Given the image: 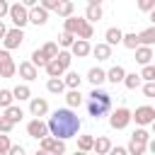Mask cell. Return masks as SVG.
<instances>
[{
	"mask_svg": "<svg viewBox=\"0 0 155 155\" xmlns=\"http://www.w3.org/2000/svg\"><path fill=\"white\" fill-rule=\"evenodd\" d=\"M80 126H82V121H80V116L75 114L73 107L56 109V111L48 116V131H51V136L63 138V140L75 138L78 131H80Z\"/></svg>",
	"mask_w": 155,
	"mask_h": 155,
	"instance_id": "cell-1",
	"label": "cell"
},
{
	"mask_svg": "<svg viewBox=\"0 0 155 155\" xmlns=\"http://www.w3.org/2000/svg\"><path fill=\"white\" fill-rule=\"evenodd\" d=\"M87 111L92 119H102L109 109H111V94L102 87H92V92L87 94Z\"/></svg>",
	"mask_w": 155,
	"mask_h": 155,
	"instance_id": "cell-2",
	"label": "cell"
},
{
	"mask_svg": "<svg viewBox=\"0 0 155 155\" xmlns=\"http://www.w3.org/2000/svg\"><path fill=\"white\" fill-rule=\"evenodd\" d=\"M131 121H133V111H131V109H126V107L114 109V111H111V116H109V126H111L114 131H124Z\"/></svg>",
	"mask_w": 155,
	"mask_h": 155,
	"instance_id": "cell-3",
	"label": "cell"
},
{
	"mask_svg": "<svg viewBox=\"0 0 155 155\" xmlns=\"http://www.w3.org/2000/svg\"><path fill=\"white\" fill-rule=\"evenodd\" d=\"M10 22L15 24V27H27L29 24V7L24 5V2H15V5H10Z\"/></svg>",
	"mask_w": 155,
	"mask_h": 155,
	"instance_id": "cell-4",
	"label": "cell"
},
{
	"mask_svg": "<svg viewBox=\"0 0 155 155\" xmlns=\"http://www.w3.org/2000/svg\"><path fill=\"white\" fill-rule=\"evenodd\" d=\"M27 133L31 136V138H36V140H41V138H46L51 131H48V121H44V119H39V116H34L29 124H27Z\"/></svg>",
	"mask_w": 155,
	"mask_h": 155,
	"instance_id": "cell-5",
	"label": "cell"
},
{
	"mask_svg": "<svg viewBox=\"0 0 155 155\" xmlns=\"http://www.w3.org/2000/svg\"><path fill=\"white\" fill-rule=\"evenodd\" d=\"M133 121H136V126H150V124L155 121V107H150V104L136 107V111H133Z\"/></svg>",
	"mask_w": 155,
	"mask_h": 155,
	"instance_id": "cell-6",
	"label": "cell"
},
{
	"mask_svg": "<svg viewBox=\"0 0 155 155\" xmlns=\"http://www.w3.org/2000/svg\"><path fill=\"white\" fill-rule=\"evenodd\" d=\"M22 41H24V31H22V27H12V29H7L5 39H2V46L10 48V51H15V48L22 46Z\"/></svg>",
	"mask_w": 155,
	"mask_h": 155,
	"instance_id": "cell-7",
	"label": "cell"
},
{
	"mask_svg": "<svg viewBox=\"0 0 155 155\" xmlns=\"http://www.w3.org/2000/svg\"><path fill=\"white\" fill-rule=\"evenodd\" d=\"M29 22L36 24V27H44V24L48 22V10H46L41 2L34 5V7H29Z\"/></svg>",
	"mask_w": 155,
	"mask_h": 155,
	"instance_id": "cell-8",
	"label": "cell"
},
{
	"mask_svg": "<svg viewBox=\"0 0 155 155\" xmlns=\"http://www.w3.org/2000/svg\"><path fill=\"white\" fill-rule=\"evenodd\" d=\"M17 73H19V78H22L24 82H31V80L39 78V68H36L31 61H22V63L17 65Z\"/></svg>",
	"mask_w": 155,
	"mask_h": 155,
	"instance_id": "cell-9",
	"label": "cell"
},
{
	"mask_svg": "<svg viewBox=\"0 0 155 155\" xmlns=\"http://www.w3.org/2000/svg\"><path fill=\"white\" fill-rule=\"evenodd\" d=\"M70 53L75 56V58H87L90 53H92V46H90V39H75V44L70 46Z\"/></svg>",
	"mask_w": 155,
	"mask_h": 155,
	"instance_id": "cell-10",
	"label": "cell"
},
{
	"mask_svg": "<svg viewBox=\"0 0 155 155\" xmlns=\"http://www.w3.org/2000/svg\"><path fill=\"white\" fill-rule=\"evenodd\" d=\"M29 111H31V116H46L48 114V102L44 99V97H31L29 99Z\"/></svg>",
	"mask_w": 155,
	"mask_h": 155,
	"instance_id": "cell-11",
	"label": "cell"
},
{
	"mask_svg": "<svg viewBox=\"0 0 155 155\" xmlns=\"http://www.w3.org/2000/svg\"><path fill=\"white\" fill-rule=\"evenodd\" d=\"M92 56H94L97 61H109V58H111V46H109L107 41H99V44L92 46Z\"/></svg>",
	"mask_w": 155,
	"mask_h": 155,
	"instance_id": "cell-12",
	"label": "cell"
},
{
	"mask_svg": "<svg viewBox=\"0 0 155 155\" xmlns=\"http://www.w3.org/2000/svg\"><path fill=\"white\" fill-rule=\"evenodd\" d=\"M124 78H126L124 65H111V68L107 70V80H109L111 85H124Z\"/></svg>",
	"mask_w": 155,
	"mask_h": 155,
	"instance_id": "cell-13",
	"label": "cell"
},
{
	"mask_svg": "<svg viewBox=\"0 0 155 155\" xmlns=\"http://www.w3.org/2000/svg\"><path fill=\"white\" fill-rule=\"evenodd\" d=\"M104 41H107L109 46H119V44L124 41V31H121L119 27H109V29L104 31Z\"/></svg>",
	"mask_w": 155,
	"mask_h": 155,
	"instance_id": "cell-14",
	"label": "cell"
},
{
	"mask_svg": "<svg viewBox=\"0 0 155 155\" xmlns=\"http://www.w3.org/2000/svg\"><path fill=\"white\" fill-rule=\"evenodd\" d=\"M153 61V46H145V44H140L138 48H136V63H140V65H148Z\"/></svg>",
	"mask_w": 155,
	"mask_h": 155,
	"instance_id": "cell-15",
	"label": "cell"
},
{
	"mask_svg": "<svg viewBox=\"0 0 155 155\" xmlns=\"http://www.w3.org/2000/svg\"><path fill=\"white\" fill-rule=\"evenodd\" d=\"M87 80L92 82V87H99L102 82H107V70H102V68H90L87 70Z\"/></svg>",
	"mask_w": 155,
	"mask_h": 155,
	"instance_id": "cell-16",
	"label": "cell"
},
{
	"mask_svg": "<svg viewBox=\"0 0 155 155\" xmlns=\"http://www.w3.org/2000/svg\"><path fill=\"white\" fill-rule=\"evenodd\" d=\"M46 90H48L51 94H63L68 87H65V80H63V78H48V80H46Z\"/></svg>",
	"mask_w": 155,
	"mask_h": 155,
	"instance_id": "cell-17",
	"label": "cell"
},
{
	"mask_svg": "<svg viewBox=\"0 0 155 155\" xmlns=\"http://www.w3.org/2000/svg\"><path fill=\"white\" fill-rule=\"evenodd\" d=\"M82 22H85V17H75V15H70V17H65V22H63V29H65V31H73V34L78 36V31H80Z\"/></svg>",
	"mask_w": 155,
	"mask_h": 155,
	"instance_id": "cell-18",
	"label": "cell"
},
{
	"mask_svg": "<svg viewBox=\"0 0 155 155\" xmlns=\"http://www.w3.org/2000/svg\"><path fill=\"white\" fill-rule=\"evenodd\" d=\"M65 104H68V107H73V109H78V107L82 104V94H80V87H70V90L65 92Z\"/></svg>",
	"mask_w": 155,
	"mask_h": 155,
	"instance_id": "cell-19",
	"label": "cell"
},
{
	"mask_svg": "<svg viewBox=\"0 0 155 155\" xmlns=\"http://www.w3.org/2000/svg\"><path fill=\"white\" fill-rule=\"evenodd\" d=\"M44 70H46V75H48V78H63V73H65V68H63L56 58H51V61L46 63V68H44Z\"/></svg>",
	"mask_w": 155,
	"mask_h": 155,
	"instance_id": "cell-20",
	"label": "cell"
},
{
	"mask_svg": "<svg viewBox=\"0 0 155 155\" xmlns=\"http://www.w3.org/2000/svg\"><path fill=\"white\" fill-rule=\"evenodd\" d=\"M63 80H65V87H68V90H70V87H80V82H82L80 73H78V70H70V68L63 73Z\"/></svg>",
	"mask_w": 155,
	"mask_h": 155,
	"instance_id": "cell-21",
	"label": "cell"
},
{
	"mask_svg": "<svg viewBox=\"0 0 155 155\" xmlns=\"http://www.w3.org/2000/svg\"><path fill=\"white\" fill-rule=\"evenodd\" d=\"M140 85H143L140 73H126V78H124V87L126 90H138Z\"/></svg>",
	"mask_w": 155,
	"mask_h": 155,
	"instance_id": "cell-22",
	"label": "cell"
},
{
	"mask_svg": "<svg viewBox=\"0 0 155 155\" xmlns=\"http://www.w3.org/2000/svg\"><path fill=\"white\" fill-rule=\"evenodd\" d=\"M29 61H31V63H34L36 68H46V63H48L51 58H48V56L44 53V48H34V51H31V58H29Z\"/></svg>",
	"mask_w": 155,
	"mask_h": 155,
	"instance_id": "cell-23",
	"label": "cell"
},
{
	"mask_svg": "<svg viewBox=\"0 0 155 155\" xmlns=\"http://www.w3.org/2000/svg\"><path fill=\"white\" fill-rule=\"evenodd\" d=\"M78 150L80 153H90V150H94V136H78Z\"/></svg>",
	"mask_w": 155,
	"mask_h": 155,
	"instance_id": "cell-24",
	"label": "cell"
},
{
	"mask_svg": "<svg viewBox=\"0 0 155 155\" xmlns=\"http://www.w3.org/2000/svg\"><path fill=\"white\" fill-rule=\"evenodd\" d=\"M109 150H111V140H109L107 136L94 138V153H97V155H107Z\"/></svg>",
	"mask_w": 155,
	"mask_h": 155,
	"instance_id": "cell-25",
	"label": "cell"
},
{
	"mask_svg": "<svg viewBox=\"0 0 155 155\" xmlns=\"http://www.w3.org/2000/svg\"><path fill=\"white\" fill-rule=\"evenodd\" d=\"M121 46H126V48L136 51V48L140 46V36H138L136 31H128V34H124V41H121Z\"/></svg>",
	"mask_w": 155,
	"mask_h": 155,
	"instance_id": "cell-26",
	"label": "cell"
},
{
	"mask_svg": "<svg viewBox=\"0 0 155 155\" xmlns=\"http://www.w3.org/2000/svg\"><path fill=\"white\" fill-rule=\"evenodd\" d=\"M12 92H15V99H17V102H27V99H31V90H29V85H27V82L17 85Z\"/></svg>",
	"mask_w": 155,
	"mask_h": 155,
	"instance_id": "cell-27",
	"label": "cell"
},
{
	"mask_svg": "<svg viewBox=\"0 0 155 155\" xmlns=\"http://www.w3.org/2000/svg\"><path fill=\"white\" fill-rule=\"evenodd\" d=\"M73 12H75V5H73V0H61V5H58V10H56V15L65 19V17H70Z\"/></svg>",
	"mask_w": 155,
	"mask_h": 155,
	"instance_id": "cell-28",
	"label": "cell"
},
{
	"mask_svg": "<svg viewBox=\"0 0 155 155\" xmlns=\"http://www.w3.org/2000/svg\"><path fill=\"white\" fill-rule=\"evenodd\" d=\"M5 116H7L10 121L19 124V121H22V116H24V111H22V107H17V104H10V107L5 109Z\"/></svg>",
	"mask_w": 155,
	"mask_h": 155,
	"instance_id": "cell-29",
	"label": "cell"
},
{
	"mask_svg": "<svg viewBox=\"0 0 155 155\" xmlns=\"http://www.w3.org/2000/svg\"><path fill=\"white\" fill-rule=\"evenodd\" d=\"M102 5H87V10H85V17L90 19V22H99L102 19Z\"/></svg>",
	"mask_w": 155,
	"mask_h": 155,
	"instance_id": "cell-30",
	"label": "cell"
},
{
	"mask_svg": "<svg viewBox=\"0 0 155 155\" xmlns=\"http://www.w3.org/2000/svg\"><path fill=\"white\" fill-rule=\"evenodd\" d=\"M138 36H140V44H145V46H155V24L148 27V29H143Z\"/></svg>",
	"mask_w": 155,
	"mask_h": 155,
	"instance_id": "cell-31",
	"label": "cell"
},
{
	"mask_svg": "<svg viewBox=\"0 0 155 155\" xmlns=\"http://www.w3.org/2000/svg\"><path fill=\"white\" fill-rule=\"evenodd\" d=\"M75 39H78V36H75L73 31H65V29H63V34L58 36V46H61V48H70V46L75 44Z\"/></svg>",
	"mask_w": 155,
	"mask_h": 155,
	"instance_id": "cell-32",
	"label": "cell"
},
{
	"mask_svg": "<svg viewBox=\"0 0 155 155\" xmlns=\"http://www.w3.org/2000/svg\"><path fill=\"white\" fill-rule=\"evenodd\" d=\"M73 58H75V56H73V53H70L68 48H61V51H58V56H56V61H58V63H61V65H63L65 70L70 68V63H73Z\"/></svg>",
	"mask_w": 155,
	"mask_h": 155,
	"instance_id": "cell-33",
	"label": "cell"
},
{
	"mask_svg": "<svg viewBox=\"0 0 155 155\" xmlns=\"http://www.w3.org/2000/svg\"><path fill=\"white\" fill-rule=\"evenodd\" d=\"M78 36H80V39H92V36H94V27H92V22H90L87 17H85V22H82Z\"/></svg>",
	"mask_w": 155,
	"mask_h": 155,
	"instance_id": "cell-34",
	"label": "cell"
},
{
	"mask_svg": "<svg viewBox=\"0 0 155 155\" xmlns=\"http://www.w3.org/2000/svg\"><path fill=\"white\" fill-rule=\"evenodd\" d=\"M131 140H138V143H145V145H148V140H150V133L145 131V126H138V128L133 131Z\"/></svg>",
	"mask_w": 155,
	"mask_h": 155,
	"instance_id": "cell-35",
	"label": "cell"
},
{
	"mask_svg": "<svg viewBox=\"0 0 155 155\" xmlns=\"http://www.w3.org/2000/svg\"><path fill=\"white\" fill-rule=\"evenodd\" d=\"M126 148H128V155H143V153L148 150V145H145V143H138V140H131Z\"/></svg>",
	"mask_w": 155,
	"mask_h": 155,
	"instance_id": "cell-36",
	"label": "cell"
},
{
	"mask_svg": "<svg viewBox=\"0 0 155 155\" xmlns=\"http://www.w3.org/2000/svg\"><path fill=\"white\" fill-rule=\"evenodd\" d=\"M15 73H17V63H15V61L0 65V78H15Z\"/></svg>",
	"mask_w": 155,
	"mask_h": 155,
	"instance_id": "cell-37",
	"label": "cell"
},
{
	"mask_svg": "<svg viewBox=\"0 0 155 155\" xmlns=\"http://www.w3.org/2000/svg\"><path fill=\"white\" fill-rule=\"evenodd\" d=\"M12 102H15V92H12V90H0V107L7 109Z\"/></svg>",
	"mask_w": 155,
	"mask_h": 155,
	"instance_id": "cell-38",
	"label": "cell"
},
{
	"mask_svg": "<svg viewBox=\"0 0 155 155\" xmlns=\"http://www.w3.org/2000/svg\"><path fill=\"white\" fill-rule=\"evenodd\" d=\"M10 148H12V143H10V136L0 131V155H10Z\"/></svg>",
	"mask_w": 155,
	"mask_h": 155,
	"instance_id": "cell-39",
	"label": "cell"
},
{
	"mask_svg": "<svg viewBox=\"0 0 155 155\" xmlns=\"http://www.w3.org/2000/svg\"><path fill=\"white\" fill-rule=\"evenodd\" d=\"M41 48H44V53H46L48 58H56V56H58V44H56V41H48V44H44Z\"/></svg>",
	"mask_w": 155,
	"mask_h": 155,
	"instance_id": "cell-40",
	"label": "cell"
},
{
	"mask_svg": "<svg viewBox=\"0 0 155 155\" xmlns=\"http://www.w3.org/2000/svg\"><path fill=\"white\" fill-rule=\"evenodd\" d=\"M140 78H143V82H145V80H155V65H153V63L143 65V70H140Z\"/></svg>",
	"mask_w": 155,
	"mask_h": 155,
	"instance_id": "cell-41",
	"label": "cell"
},
{
	"mask_svg": "<svg viewBox=\"0 0 155 155\" xmlns=\"http://www.w3.org/2000/svg\"><path fill=\"white\" fill-rule=\"evenodd\" d=\"M15 126H17V124H15V121H10V119H7L5 114L0 116V131H2V133H10V131H12Z\"/></svg>",
	"mask_w": 155,
	"mask_h": 155,
	"instance_id": "cell-42",
	"label": "cell"
},
{
	"mask_svg": "<svg viewBox=\"0 0 155 155\" xmlns=\"http://www.w3.org/2000/svg\"><path fill=\"white\" fill-rule=\"evenodd\" d=\"M143 94L150 97V99H155V80H145L143 82Z\"/></svg>",
	"mask_w": 155,
	"mask_h": 155,
	"instance_id": "cell-43",
	"label": "cell"
},
{
	"mask_svg": "<svg viewBox=\"0 0 155 155\" xmlns=\"http://www.w3.org/2000/svg\"><path fill=\"white\" fill-rule=\"evenodd\" d=\"M155 7V0H138V10L140 12H150Z\"/></svg>",
	"mask_w": 155,
	"mask_h": 155,
	"instance_id": "cell-44",
	"label": "cell"
},
{
	"mask_svg": "<svg viewBox=\"0 0 155 155\" xmlns=\"http://www.w3.org/2000/svg\"><path fill=\"white\" fill-rule=\"evenodd\" d=\"M39 2H41L48 12H56V10H58V5H61V0H39Z\"/></svg>",
	"mask_w": 155,
	"mask_h": 155,
	"instance_id": "cell-45",
	"label": "cell"
},
{
	"mask_svg": "<svg viewBox=\"0 0 155 155\" xmlns=\"http://www.w3.org/2000/svg\"><path fill=\"white\" fill-rule=\"evenodd\" d=\"M10 15V2L7 0H0V19H5Z\"/></svg>",
	"mask_w": 155,
	"mask_h": 155,
	"instance_id": "cell-46",
	"label": "cell"
},
{
	"mask_svg": "<svg viewBox=\"0 0 155 155\" xmlns=\"http://www.w3.org/2000/svg\"><path fill=\"white\" fill-rule=\"evenodd\" d=\"M10 61H12L10 48H2V51H0V65H5V63H10Z\"/></svg>",
	"mask_w": 155,
	"mask_h": 155,
	"instance_id": "cell-47",
	"label": "cell"
},
{
	"mask_svg": "<svg viewBox=\"0 0 155 155\" xmlns=\"http://www.w3.org/2000/svg\"><path fill=\"white\" fill-rule=\"evenodd\" d=\"M111 155H126L128 153V148H124V145H111V150H109Z\"/></svg>",
	"mask_w": 155,
	"mask_h": 155,
	"instance_id": "cell-48",
	"label": "cell"
},
{
	"mask_svg": "<svg viewBox=\"0 0 155 155\" xmlns=\"http://www.w3.org/2000/svg\"><path fill=\"white\" fill-rule=\"evenodd\" d=\"M10 155H24V148L22 145H12L10 148Z\"/></svg>",
	"mask_w": 155,
	"mask_h": 155,
	"instance_id": "cell-49",
	"label": "cell"
},
{
	"mask_svg": "<svg viewBox=\"0 0 155 155\" xmlns=\"http://www.w3.org/2000/svg\"><path fill=\"white\" fill-rule=\"evenodd\" d=\"M5 34H7V27H5V22H2V19H0V41H2V39H5Z\"/></svg>",
	"mask_w": 155,
	"mask_h": 155,
	"instance_id": "cell-50",
	"label": "cell"
},
{
	"mask_svg": "<svg viewBox=\"0 0 155 155\" xmlns=\"http://www.w3.org/2000/svg\"><path fill=\"white\" fill-rule=\"evenodd\" d=\"M19 2H24L27 7H34V5H39V0H19Z\"/></svg>",
	"mask_w": 155,
	"mask_h": 155,
	"instance_id": "cell-51",
	"label": "cell"
},
{
	"mask_svg": "<svg viewBox=\"0 0 155 155\" xmlns=\"http://www.w3.org/2000/svg\"><path fill=\"white\" fill-rule=\"evenodd\" d=\"M148 150L155 155V138H150V140H148Z\"/></svg>",
	"mask_w": 155,
	"mask_h": 155,
	"instance_id": "cell-52",
	"label": "cell"
},
{
	"mask_svg": "<svg viewBox=\"0 0 155 155\" xmlns=\"http://www.w3.org/2000/svg\"><path fill=\"white\" fill-rule=\"evenodd\" d=\"M148 15H150V22H153V24H155V7H153V10H150V12H148Z\"/></svg>",
	"mask_w": 155,
	"mask_h": 155,
	"instance_id": "cell-53",
	"label": "cell"
},
{
	"mask_svg": "<svg viewBox=\"0 0 155 155\" xmlns=\"http://www.w3.org/2000/svg\"><path fill=\"white\" fill-rule=\"evenodd\" d=\"M104 0H87V5H102Z\"/></svg>",
	"mask_w": 155,
	"mask_h": 155,
	"instance_id": "cell-54",
	"label": "cell"
},
{
	"mask_svg": "<svg viewBox=\"0 0 155 155\" xmlns=\"http://www.w3.org/2000/svg\"><path fill=\"white\" fill-rule=\"evenodd\" d=\"M150 131H153V136H155V121H153V124H150Z\"/></svg>",
	"mask_w": 155,
	"mask_h": 155,
	"instance_id": "cell-55",
	"label": "cell"
}]
</instances>
